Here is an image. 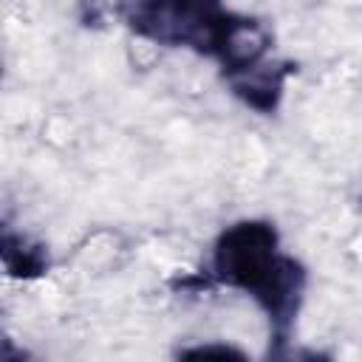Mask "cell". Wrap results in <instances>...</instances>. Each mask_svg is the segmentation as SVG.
I'll return each mask as SVG.
<instances>
[{"label": "cell", "instance_id": "6da1fadb", "mask_svg": "<svg viewBox=\"0 0 362 362\" xmlns=\"http://www.w3.org/2000/svg\"><path fill=\"white\" fill-rule=\"evenodd\" d=\"M209 277L215 286L252 294L269 317L274 348L280 351L288 342L305 291V269L280 252V238L272 223L238 221L226 226L212 246Z\"/></svg>", "mask_w": 362, "mask_h": 362}, {"label": "cell", "instance_id": "7a4b0ae2", "mask_svg": "<svg viewBox=\"0 0 362 362\" xmlns=\"http://www.w3.org/2000/svg\"><path fill=\"white\" fill-rule=\"evenodd\" d=\"M226 14L221 0H130L124 8L127 25L139 37L204 57H212Z\"/></svg>", "mask_w": 362, "mask_h": 362}, {"label": "cell", "instance_id": "3957f363", "mask_svg": "<svg viewBox=\"0 0 362 362\" xmlns=\"http://www.w3.org/2000/svg\"><path fill=\"white\" fill-rule=\"evenodd\" d=\"M269 48H272V34L260 20L229 11L218 31L212 59H218V65L223 68L226 76H238V74L260 65L266 59Z\"/></svg>", "mask_w": 362, "mask_h": 362}, {"label": "cell", "instance_id": "277c9868", "mask_svg": "<svg viewBox=\"0 0 362 362\" xmlns=\"http://www.w3.org/2000/svg\"><path fill=\"white\" fill-rule=\"evenodd\" d=\"M294 71L291 62H269L263 59L260 65L238 74V76H229V85H232V93L249 105L252 110L257 113H274L280 99H283V88H286V79L288 74Z\"/></svg>", "mask_w": 362, "mask_h": 362}, {"label": "cell", "instance_id": "5b68a950", "mask_svg": "<svg viewBox=\"0 0 362 362\" xmlns=\"http://www.w3.org/2000/svg\"><path fill=\"white\" fill-rule=\"evenodd\" d=\"M0 257L6 266L8 277L17 280H34L42 277L48 269V255L40 243L28 240L25 235H17L11 229H3V240H0Z\"/></svg>", "mask_w": 362, "mask_h": 362}, {"label": "cell", "instance_id": "8992f818", "mask_svg": "<svg viewBox=\"0 0 362 362\" xmlns=\"http://www.w3.org/2000/svg\"><path fill=\"white\" fill-rule=\"evenodd\" d=\"M181 356H243V351L232 345H198V348H184Z\"/></svg>", "mask_w": 362, "mask_h": 362}]
</instances>
